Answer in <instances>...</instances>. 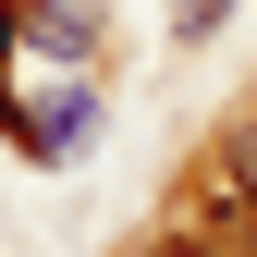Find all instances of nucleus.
Segmentation results:
<instances>
[{"instance_id": "1", "label": "nucleus", "mask_w": 257, "mask_h": 257, "mask_svg": "<svg viewBox=\"0 0 257 257\" xmlns=\"http://www.w3.org/2000/svg\"><path fill=\"white\" fill-rule=\"evenodd\" d=\"M184 233H196L208 257H257V196H245V172H233V147L184 172Z\"/></svg>"}, {"instance_id": "2", "label": "nucleus", "mask_w": 257, "mask_h": 257, "mask_svg": "<svg viewBox=\"0 0 257 257\" xmlns=\"http://www.w3.org/2000/svg\"><path fill=\"white\" fill-rule=\"evenodd\" d=\"M135 257H208V245H196V233H184V220H172V233H147Z\"/></svg>"}, {"instance_id": "3", "label": "nucleus", "mask_w": 257, "mask_h": 257, "mask_svg": "<svg viewBox=\"0 0 257 257\" xmlns=\"http://www.w3.org/2000/svg\"><path fill=\"white\" fill-rule=\"evenodd\" d=\"M233 172H245V196H257V122H233Z\"/></svg>"}, {"instance_id": "4", "label": "nucleus", "mask_w": 257, "mask_h": 257, "mask_svg": "<svg viewBox=\"0 0 257 257\" xmlns=\"http://www.w3.org/2000/svg\"><path fill=\"white\" fill-rule=\"evenodd\" d=\"M220 13H233V0H184V37H208V25H220Z\"/></svg>"}]
</instances>
